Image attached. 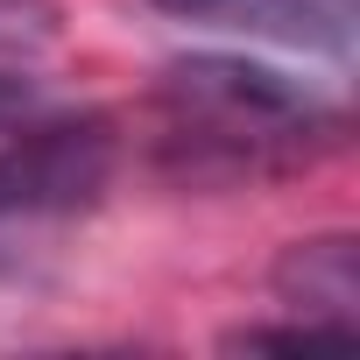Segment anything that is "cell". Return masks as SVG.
I'll return each mask as SVG.
<instances>
[{"mask_svg": "<svg viewBox=\"0 0 360 360\" xmlns=\"http://www.w3.org/2000/svg\"><path fill=\"white\" fill-rule=\"evenodd\" d=\"M113 120L106 113H50L36 106L0 134V248L36 240L78 212H92L113 184Z\"/></svg>", "mask_w": 360, "mask_h": 360, "instance_id": "7a4b0ae2", "label": "cell"}, {"mask_svg": "<svg viewBox=\"0 0 360 360\" xmlns=\"http://www.w3.org/2000/svg\"><path fill=\"white\" fill-rule=\"evenodd\" d=\"M155 99H162V155L191 184L297 169L346 134L339 99L248 57H184L162 71Z\"/></svg>", "mask_w": 360, "mask_h": 360, "instance_id": "6da1fadb", "label": "cell"}, {"mask_svg": "<svg viewBox=\"0 0 360 360\" xmlns=\"http://www.w3.org/2000/svg\"><path fill=\"white\" fill-rule=\"evenodd\" d=\"M50 43H57L50 0H0V64H36Z\"/></svg>", "mask_w": 360, "mask_h": 360, "instance_id": "5b68a950", "label": "cell"}, {"mask_svg": "<svg viewBox=\"0 0 360 360\" xmlns=\"http://www.w3.org/2000/svg\"><path fill=\"white\" fill-rule=\"evenodd\" d=\"M269 290L290 318L304 325H325L332 339H353L360 332V240L353 233H311V240H290L269 269Z\"/></svg>", "mask_w": 360, "mask_h": 360, "instance_id": "277c9868", "label": "cell"}, {"mask_svg": "<svg viewBox=\"0 0 360 360\" xmlns=\"http://www.w3.org/2000/svg\"><path fill=\"white\" fill-rule=\"evenodd\" d=\"M155 15L184 22V29H212V36H248V43L332 57V64H346L360 43L353 0H155Z\"/></svg>", "mask_w": 360, "mask_h": 360, "instance_id": "3957f363", "label": "cell"}]
</instances>
